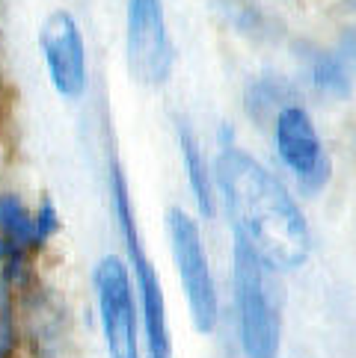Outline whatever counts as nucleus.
Masks as SVG:
<instances>
[{"mask_svg":"<svg viewBox=\"0 0 356 358\" xmlns=\"http://www.w3.org/2000/svg\"><path fill=\"white\" fill-rule=\"evenodd\" d=\"M125 59L137 83L163 86L170 80L172 42L163 0H128L125 3Z\"/></svg>","mask_w":356,"mask_h":358,"instance_id":"nucleus-6","label":"nucleus"},{"mask_svg":"<svg viewBox=\"0 0 356 358\" xmlns=\"http://www.w3.org/2000/svg\"><path fill=\"white\" fill-rule=\"evenodd\" d=\"M214 175L235 231L247 237L264 266L297 270L306 264L312 252L306 216L256 157L244 148L228 145L217 157Z\"/></svg>","mask_w":356,"mask_h":358,"instance_id":"nucleus-1","label":"nucleus"},{"mask_svg":"<svg viewBox=\"0 0 356 358\" xmlns=\"http://www.w3.org/2000/svg\"><path fill=\"white\" fill-rule=\"evenodd\" d=\"M93 287L110 358H143L139 355V308L128 264L116 255H104L93 270Z\"/></svg>","mask_w":356,"mask_h":358,"instance_id":"nucleus-5","label":"nucleus"},{"mask_svg":"<svg viewBox=\"0 0 356 358\" xmlns=\"http://www.w3.org/2000/svg\"><path fill=\"white\" fill-rule=\"evenodd\" d=\"M12 285L0 278V358L15 355V317H12V299H9Z\"/></svg>","mask_w":356,"mask_h":358,"instance_id":"nucleus-12","label":"nucleus"},{"mask_svg":"<svg viewBox=\"0 0 356 358\" xmlns=\"http://www.w3.org/2000/svg\"><path fill=\"white\" fill-rule=\"evenodd\" d=\"M264 261L247 237L235 231L232 240V287L238 314V341L247 358H276L282 343V320L264 278Z\"/></svg>","mask_w":356,"mask_h":358,"instance_id":"nucleus-3","label":"nucleus"},{"mask_svg":"<svg viewBox=\"0 0 356 358\" xmlns=\"http://www.w3.org/2000/svg\"><path fill=\"white\" fill-rule=\"evenodd\" d=\"M309 78L321 95L348 98L353 86V69L338 57V50H317L309 59Z\"/></svg>","mask_w":356,"mask_h":358,"instance_id":"nucleus-10","label":"nucleus"},{"mask_svg":"<svg viewBox=\"0 0 356 358\" xmlns=\"http://www.w3.org/2000/svg\"><path fill=\"white\" fill-rule=\"evenodd\" d=\"M110 201L113 213H116V225L122 231L125 255H128V273H134V296L139 302V317H143L146 329V347L149 358H172V341H170V326H167V302H163V287L158 270L151 264L149 252L139 240V228L134 220V204L128 193V181L119 160L110 163Z\"/></svg>","mask_w":356,"mask_h":358,"instance_id":"nucleus-2","label":"nucleus"},{"mask_svg":"<svg viewBox=\"0 0 356 358\" xmlns=\"http://www.w3.org/2000/svg\"><path fill=\"white\" fill-rule=\"evenodd\" d=\"M288 104V89L285 83L273 78V74H267V78L256 80L249 86L247 92V107L252 116H264V113H279Z\"/></svg>","mask_w":356,"mask_h":358,"instance_id":"nucleus-11","label":"nucleus"},{"mask_svg":"<svg viewBox=\"0 0 356 358\" xmlns=\"http://www.w3.org/2000/svg\"><path fill=\"white\" fill-rule=\"evenodd\" d=\"M178 148H182V160H184V175L190 184V193L196 199V208L202 216H211L214 210V184H211V172L202 157V145L196 134L187 127V122H178Z\"/></svg>","mask_w":356,"mask_h":358,"instance_id":"nucleus-9","label":"nucleus"},{"mask_svg":"<svg viewBox=\"0 0 356 358\" xmlns=\"http://www.w3.org/2000/svg\"><path fill=\"white\" fill-rule=\"evenodd\" d=\"M39 50L50 86L60 98L78 101L89 86L86 42L78 18L69 9H54L39 27Z\"/></svg>","mask_w":356,"mask_h":358,"instance_id":"nucleus-7","label":"nucleus"},{"mask_svg":"<svg viewBox=\"0 0 356 358\" xmlns=\"http://www.w3.org/2000/svg\"><path fill=\"white\" fill-rule=\"evenodd\" d=\"M276 155L306 193H317L329 181V157L317 136L312 116L300 104H285L276 113Z\"/></svg>","mask_w":356,"mask_h":358,"instance_id":"nucleus-8","label":"nucleus"},{"mask_svg":"<svg viewBox=\"0 0 356 358\" xmlns=\"http://www.w3.org/2000/svg\"><path fill=\"white\" fill-rule=\"evenodd\" d=\"M167 237H170V249L178 266V278H182L193 326L199 331H211L214 323H217V285H214L208 252H205V243H202V231L196 220L184 208H170Z\"/></svg>","mask_w":356,"mask_h":358,"instance_id":"nucleus-4","label":"nucleus"},{"mask_svg":"<svg viewBox=\"0 0 356 358\" xmlns=\"http://www.w3.org/2000/svg\"><path fill=\"white\" fill-rule=\"evenodd\" d=\"M33 220H36V237H39V246L45 249L50 237H54L60 231V213L54 208V201H50L48 196L42 199V204L33 210Z\"/></svg>","mask_w":356,"mask_h":358,"instance_id":"nucleus-13","label":"nucleus"}]
</instances>
